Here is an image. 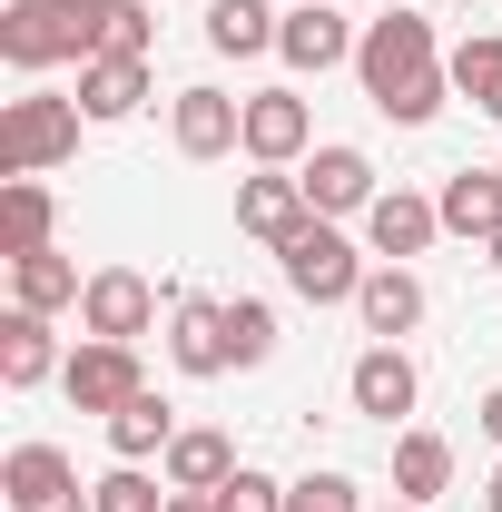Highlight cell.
<instances>
[{"label":"cell","instance_id":"cell-1","mask_svg":"<svg viewBox=\"0 0 502 512\" xmlns=\"http://www.w3.org/2000/svg\"><path fill=\"white\" fill-rule=\"evenodd\" d=\"M355 79L394 128H434L453 99V60L434 50V20L424 10H375L365 40H355Z\"/></svg>","mask_w":502,"mask_h":512},{"label":"cell","instance_id":"cell-2","mask_svg":"<svg viewBox=\"0 0 502 512\" xmlns=\"http://www.w3.org/2000/svg\"><path fill=\"white\" fill-rule=\"evenodd\" d=\"M79 128H89L79 99L20 89V99L0 109V178H50V168H69V158H79Z\"/></svg>","mask_w":502,"mask_h":512},{"label":"cell","instance_id":"cell-3","mask_svg":"<svg viewBox=\"0 0 502 512\" xmlns=\"http://www.w3.org/2000/svg\"><path fill=\"white\" fill-rule=\"evenodd\" d=\"M99 10H109V0H10V10H0V60H10V69L89 60V40H99Z\"/></svg>","mask_w":502,"mask_h":512},{"label":"cell","instance_id":"cell-4","mask_svg":"<svg viewBox=\"0 0 502 512\" xmlns=\"http://www.w3.org/2000/svg\"><path fill=\"white\" fill-rule=\"evenodd\" d=\"M276 266H286V286H296L306 306H355V286H365V256H355V237H345L335 217H306V227L276 247Z\"/></svg>","mask_w":502,"mask_h":512},{"label":"cell","instance_id":"cell-5","mask_svg":"<svg viewBox=\"0 0 502 512\" xmlns=\"http://www.w3.org/2000/svg\"><path fill=\"white\" fill-rule=\"evenodd\" d=\"M0 503L10 512H89V483L60 444H10L0 453Z\"/></svg>","mask_w":502,"mask_h":512},{"label":"cell","instance_id":"cell-6","mask_svg":"<svg viewBox=\"0 0 502 512\" xmlns=\"http://www.w3.org/2000/svg\"><path fill=\"white\" fill-rule=\"evenodd\" d=\"M60 394L79 404V414H119L128 394H148V375H138V345H109V335H79V355L60 365Z\"/></svg>","mask_w":502,"mask_h":512},{"label":"cell","instance_id":"cell-7","mask_svg":"<svg viewBox=\"0 0 502 512\" xmlns=\"http://www.w3.org/2000/svg\"><path fill=\"white\" fill-rule=\"evenodd\" d=\"M168 138H178V158H197V168H207V158H237V148H247V99H227V89L197 79V89L168 99Z\"/></svg>","mask_w":502,"mask_h":512},{"label":"cell","instance_id":"cell-8","mask_svg":"<svg viewBox=\"0 0 502 512\" xmlns=\"http://www.w3.org/2000/svg\"><path fill=\"white\" fill-rule=\"evenodd\" d=\"M158 286L138 276V266H99L89 276V296H79V335H109V345H138L148 325H158Z\"/></svg>","mask_w":502,"mask_h":512},{"label":"cell","instance_id":"cell-9","mask_svg":"<svg viewBox=\"0 0 502 512\" xmlns=\"http://www.w3.org/2000/svg\"><path fill=\"white\" fill-rule=\"evenodd\" d=\"M296 178H306V207L315 217H365V207H375V158H365V148H345V138H325V148H306V168H296Z\"/></svg>","mask_w":502,"mask_h":512},{"label":"cell","instance_id":"cell-10","mask_svg":"<svg viewBox=\"0 0 502 512\" xmlns=\"http://www.w3.org/2000/svg\"><path fill=\"white\" fill-rule=\"evenodd\" d=\"M345 404H355L365 424H404V414L424 404L414 355H404V345H365V355H355V375H345Z\"/></svg>","mask_w":502,"mask_h":512},{"label":"cell","instance_id":"cell-11","mask_svg":"<svg viewBox=\"0 0 502 512\" xmlns=\"http://www.w3.org/2000/svg\"><path fill=\"white\" fill-rule=\"evenodd\" d=\"M306 217H315V207H306V178H296V168H256V178H237V237L286 247Z\"/></svg>","mask_w":502,"mask_h":512},{"label":"cell","instance_id":"cell-12","mask_svg":"<svg viewBox=\"0 0 502 512\" xmlns=\"http://www.w3.org/2000/svg\"><path fill=\"white\" fill-rule=\"evenodd\" d=\"M355 40H365V30H345V20H335V0H296V10H286V30H276V60L306 69V79H325V69L355 60Z\"/></svg>","mask_w":502,"mask_h":512},{"label":"cell","instance_id":"cell-13","mask_svg":"<svg viewBox=\"0 0 502 512\" xmlns=\"http://www.w3.org/2000/svg\"><path fill=\"white\" fill-rule=\"evenodd\" d=\"M306 148H315L306 99H296V89H256L247 99V158L256 168H306Z\"/></svg>","mask_w":502,"mask_h":512},{"label":"cell","instance_id":"cell-14","mask_svg":"<svg viewBox=\"0 0 502 512\" xmlns=\"http://www.w3.org/2000/svg\"><path fill=\"white\" fill-rule=\"evenodd\" d=\"M168 365L197 384L237 375V355H227V316L207 306V296H168Z\"/></svg>","mask_w":502,"mask_h":512},{"label":"cell","instance_id":"cell-15","mask_svg":"<svg viewBox=\"0 0 502 512\" xmlns=\"http://www.w3.org/2000/svg\"><path fill=\"white\" fill-rule=\"evenodd\" d=\"M443 237V207L414 188H384L375 207H365V247H375V266H404V256H424Z\"/></svg>","mask_w":502,"mask_h":512},{"label":"cell","instance_id":"cell-16","mask_svg":"<svg viewBox=\"0 0 502 512\" xmlns=\"http://www.w3.org/2000/svg\"><path fill=\"white\" fill-rule=\"evenodd\" d=\"M355 316H365V335H375V345H404V335L424 325V276H414V266H365Z\"/></svg>","mask_w":502,"mask_h":512},{"label":"cell","instance_id":"cell-17","mask_svg":"<svg viewBox=\"0 0 502 512\" xmlns=\"http://www.w3.org/2000/svg\"><path fill=\"white\" fill-rule=\"evenodd\" d=\"M50 375H60V335H50V316H40V306H10V316H0V384L30 394V384H50Z\"/></svg>","mask_w":502,"mask_h":512},{"label":"cell","instance_id":"cell-18","mask_svg":"<svg viewBox=\"0 0 502 512\" xmlns=\"http://www.w3.org/2000/svg\"><path fill=\"white\" fill-rule=\"evenodd\" d=\"M158 473H168V493H217V483L237 473V444H227L217 424H178V444L158 453Z\"/></svg>","mask_w":502,"mask_h":512},{"label":"cell","instance_id":"cell-19","mask_svg":"<svg viewBox=\"0 0 502 512\" xmlns=\"http://www.w3.org/2000/svg\"><path fill=\"white\" fill-rule=\"evenodd\" d=\"M69 99H79L99 128L138 119V109H148V60H79V89H69Z\"/></svg>","mask_w":502,"mask_h":512},{"label":"cell","instance_id":"cell-20","mask_svg":"<svg viewBox=\"0 0 502 512\" xmlns=\"http://www.w3.org/2000/svg\"><path fill=\"white\" fill-rule=\"evenodd\" d=\"M434 493H453V444L404 424L394 434V503H434Z\"/></svg>","mask_w":502,"mask_h":512},{"label":"cell","instance_id":"cell-21","mask_svg":"<svg viewBox=\"0 0 502 512\" xmlns=\"http://www.w3.org/2000/svg\"><path fill=\"white\" fill-rule=\"evenodd\" d=\"M434 207H443V227H453V237H473V247H483V237L502 227V168H453Z\"/></svg>","mask_w":502,"mask_h":512},{"label":"cell","instance_id":"cell-22","mask_svg":"<svg viewBox=\"0 0 502 512\" xmlns=\"http://www.w3.org/2000/svg\"><path fill=\"white\" fill-rule=\"evenodd\" d=\"M276 30H286V20H276L266 0H207V50H217V60H266Z\"/></svg>","mask_w":502,"mask_h":512},{"label":"cell","instance_id":"cell-23","mask_svg":"<svg viewBox=\"0 0 502 512\" xmlns=\"http://www.w3.org/2000/svg\"><path fill=\"white\" fill-rule=\"evenodd\" d=\"M79 296H89V276H79L60 247L10 256V306H40V316H60V306H79Z\"/></svg>","mask_w":502,"mask_h":512},{"label":"cell","instance_id":"cell-24","mask_svg":"<svg viewBox=\"0 0 502 512\" xmlns=\"http://www.w3.org/2000/svg\"><path fill=\"white\" fill-rule=\"evenodd\" d=\"M50 227H60V207L40 178H0V256H40Z\"/></svg>","mask_w":502,"mask_h":512},{"label":"cell","instance_id":"cell-25","mask_svg":"<svg viewBox=\"0 0 502 512\" xmlns=\"http://www.w3.org/2000/svg\"><path fill=\"white\" fill-rule=\"evenodd\" d=\"M178 444V414H168V394L148 384V394H128L119 414H109V453L119 463H148V453H168Z\"/></svg>","mask_w":502,"mask_h":512},{"label":"cell","instance_id":"cell-26","mask_svg":"<svg viewBox=\"0 0 502 512\" xmlns=\"http://www.w3.org/2000/svg\"><path fill=\"white\" fill-rule=\"evenodd\" d=\"M443 60H453V99H473L483 119H502V40L473 30V40H463V50H443Z\"/></svg>","mask_w":502,"mask_h":512},{"label":"cell","instance_id":"cell-27","mask_svg":"<svg viewBox=\"0 0 502 512\" xmlns=\"http://www.w3.org/2000/svg\"><path fill=\"white\" fill-rule=\"evenodd\" d=\"M217 316H227V355H237V375H256V365L276 355V306H266V296H227Z\"/></svg>","mask_w":502,"mask_h":512},{"label":"cell","instance_id":"cell-28","mask_svg":"<svg viewBox=\"0 0 502 512\" xmlns=\"http://www.w3.org/2000/svg\"><path fill=\"white\" fill-rule=\"evenodd\" d=\"M89 512H168V473H148V463H109V473L89 483Z\"/></svg>","mask_w":502,"mask_h":512},{"label":"cell","instance_id":"cell-29","mask_svg":"<svg viewBox=\"0 0 502 512\" xmlns=\"http://www.w3.org/2000/svg\"><path fill=\"white\" fill-rule=\"evenodd\" d=\"M158 0H109L99 10V40H89V60H148V40H158V20H148Z\"/></svg>","mask_w":502,"mask_h":512},{"label":"cell","instance_id":"cell-30","mask_svg":"<svg viewBox=\"0 0 502 512\" xmlns=\"http://www.w3.org/2000/svg\"><path fill=\"white\" fill-rule=\"evenodd\" d=\"M286 512H365V493H355V473H306V483H286Z\"/></svg>","mask_w":502,"mask_h":512},{"label":"cell","instance_id":"cell-31","mask_svg":"<svg viewBox=\"0 0 502 512\" xmlns=\"http://www.w3.org/2000/svg\"><path fill=\"white\" fill-rule=\"evenodd\" d=\"M217 512H286V483L256 473V463H237V473L217 483Z\"/></svg>","mask_w":502,"mask_h":512},{"label":"cell","instance_id":"cell-32","mask_svg":"<svg viewBox=\"0 0 502 512\" xmlns=\"http://www.w3.org/2000/svg\"><path fill=\"white\" fill-rule=\"evenodd\" d=\"M473 424H483V434H493V444H502V384H493V394H483V404H473Z\"/></svg>","mask_w":502,"mask_h":512},{"label":"cell","instance_id":"cell-33","mask_svg":"<svg viewBox=\"0 0 502 512\" xmlns=\"http://www.w3.org/2000/svg\"><path fill=\"white\" fill-rule=\"evenodd\" d=\"M168 512H217V493H168Z\"/></svg>","mask_w":502,"mask_h":512},{"label":"cell","instance_id":"cell-34","mask_svg":"<svg viewBox=\"0 0 502 512\" xmlns=\"http://www.w3.org/2000/svg\"><path fill=\"white\" fill-rule=\"evenodd\" d=\"M483 512H502V463H493V483H483Z\"/></svg>","mask_w":502,"mask_h":512},{"label":"cell","instance_id":"cell-35","mask_svg":"<svg viewBox=\"0 0 502 512\" xmlns=\"http://www.w3.org/2000/svg\"><path fill=\"white\" fill-rule=\"evenodd\" d=\"M483 256H493V276H502V227H493V237H483Z\"/></svg>","mask_w":502,"mask_h":512},{"label":"cell","instance_id":"cell-36","mask_svg":"<svg viewBox=\"0 0 502 512\" xmlns=\"http://www.w3.org/2000/svg\"><path fill=\"white\" fill-rule=\"evenodd\" d=\"M375 10H414V0H375Z\"/></svg>","mask_w":502,"mask_h":512},{"label":"cell","instance_id":"cell-37","mask_svg":"<svg viewBox=\"0 0 502 512\" xmlns=\"http://www.w3.org/2000/svg\"><path fill=\"white\" fill-rule=\"evenodd\" d=\"M384 512H424V503H384Z\"/></svg>","mask_w":502,"mask_h":512},{"label":"cell","instance_id":"cell-38","mask_svg":"<svg viewBox=\"0 0 502 512\" xmlns=\"http://www.w3.org/2000/svg\"><path fill=\"white\" fill-rule=\"evenodd\" d=\"M453 10H483V0H453Z\"/></svg>","mask_w":502,"mask_h":512}]
</instances>
